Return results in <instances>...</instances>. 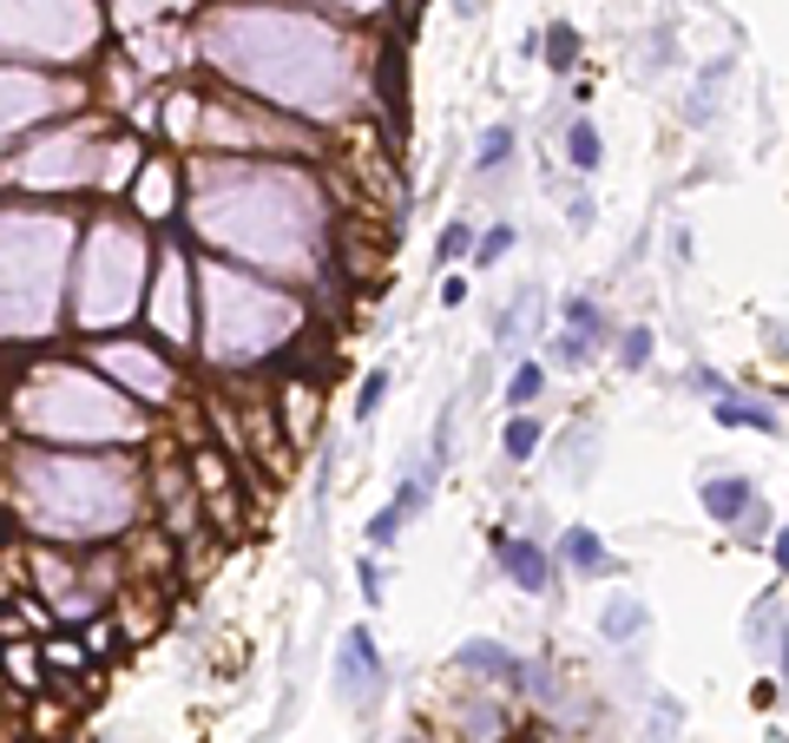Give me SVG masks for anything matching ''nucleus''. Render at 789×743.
Returning a JSON list of instances; mask_svg holds the SVG:
<instances>
[{"label": "nucleus", "instance_id": "22", "mask_svg": "<svg viewBox=\"0 0 789 743\" xmlns=\"http://www.w3.org/2000/svg\"><path fill=\"white\" fill-rule=\"evenodd\" d=\"M619 362H625V369H645V362H652V329H645V323L619 336Z\"/></svg>", "mask_w": 789, "mask_h": 743}, {"label": "nucleus", "instance_id": "14", "mask_svg": "<svg viewBox=\"0 0 789 743\" xmlns=\"http://www.w3.org/2000/svg\"><path fill=\"white\" fill-rule=\"evenodd\" d=\"M540 46H546V66H553V72H573V66H579V26L553 20V33H540Z\"/></svg>", "mask_w": 789, "mask_h": 743}, {"label": "nucleus", "instance_id": "8", "mask_svg": "<svg viewBox=\"0 0 789 743\" xmlns=\"http://www.w3.org/2000/svg\"><path fill=\"white\" fill-rule=\"evenodd\" d=\"M461 738H467V743H500V738H507L500 691H494V698H467V705H461Z\"/></svg>", "mask_w": 789, "mask_h": 743}, {"label": "nucleus", "instance_id": "29", "mask_svg": "<svg viewBox=\"0 0 789 743\" xmlns=\"http://www.w3.org/2000/svg\"><path fill=\"white\" fill-rule=\"evenodd\" d=\"M691 389H698V395H711V402H718V395H731V382H724L718 369H691Z\"/></svg>", "mask_w": 789, "mask_h": 743}, {"label": "nucleus", "instance_id": "27", "mask_svg": "<svg viewBox=\"0 0 789 743\" xmlns=\"http://www.w3.org/2000/svg\"><path fill=\"white\" fill-rule=\"evenodd\" d=\"M119 645V626L112 619H92V632H86V658H99V652H112Z\"/></svg>", "mask_w": 789, "mask_h": 743}, {"label": "nucleus", "instance_id": "2", "mask_svg": "<svg viewBox=\"0 0 789 743\" xmlns=\"http://www.w3.org/2000/svg\"><path fill=\"white\" fill-rule=\"evenodd\" d=\"M487 553H494V566L520 586V593H546L553 586V553L540 547V540H520V533H494L487 540Z\"/></svg>", "mask_w": 789, "mask_h": 743}, {"label": "nucleus", "instance_id": "30", "mask_svg": "<svg viewBox=\"0 0 789 743\" xmlns=\"http://www.w3.org/2000/svg\"><path fill=\"white\" fill-rule=\"evenodd\" d=\"M593 217H599L593 198H573V230H593Z\"/></svg>", "mask_w": 789, "mask_h": 743}, {"label": "nucleus", "instance_id": "7", "mask_svg": "<svg viewBox=\"0 0 789 743\" xmlns=\"http://www.w3.org/2000/svg\"><path fill=\"white\" fill-rule=\"evenodd\" d=\"M744 632H751L757 652H770V658L784 652V586H770V593L751 606V626H744Z\"/></svg>", "mask_w": 789, "mask_h": 743}, {"label": "nucleus", "instance_id": "32", "mask_svg": "<svg viewBox=\"0 0 789 743\" xmlns=\"http://www.w3.org/2000/svg\"><path fill=\"white\" fill-rule=\"evenodd\" d=\"M454 13H461V20H474V13H481V0H454Z\"/></svg>", "mask_w": 789, "mask_h": 743}, {"label": "nucleus", "instance_id": "31", "mask_svg": "<svg viewBox=\"0 0 789 743\" xmlns=\"http://www.w3.org/2000/svg\"><path fill=\"white\" fill-rule=\"evenodd\" d=\"M441 303H448V309L467 303V277H448V283H441Z\"/></svg>", "mask_w": 789, "mask_h": 743}, {"label": "nucleus", "instance_id": "12", "mask_svg": "<svg viewBox=\"0 0 789 743\" xmlns=\"http://www.w3.org/2000/svg\"><path fill=\"white\" fill-rule=\"evenodd\" d=\"M533 309H540V290H520V296L494 316V342H500V349H514V342L527 336V316H533Z\"/></svg>", "mask_w": 789, "mask_h": 743}, {"label": "nucleus", "instance_id": "1", "mask_svg": "<svg viewBox=\"0 0 789 743\" xmlns=\"http://www.w3.org/2000/svg\"><path fill=\"white\" fill-rule=\"evenodd\" d=\"M336 685H342L356 705H369V698L382 691V652H375V632H369V626H349V632H342V652H336Z\"/></svg>", "mask_w": 789, "mask_h": 743}, {"label": "nucleus", "instance_id": "6", "mask_svg": "<svg viewBox=\"0 0 789 743\" xmlns=\"http://www.w3.org/2000/svg\"><path fill=\"white\" fill-rule=\"evenodd\" d=\"M645 626H652V612H645V599H632V593H612L606 612H599V632H606L612 645H632Z\"/></svg>", "mask_w": 789, "mask_h": 743}, {"label": "nucleus", "instance_id": "5", "mask_svg": "<svg viewBox=\"0 0 789 743\" xmlns=\"http://www.w3.org/2000/svg\"><path fill=\"white\" fill-rule=\"evenodd\" d=\"M560 560H566L573 573H593V579L619 573V553H606V540H599L593 527H566V533H560Z\"/></svg>", "mask_w": 789, "mask_h": 743}, {"label": "nucleus", "instance_id": "21", "mask_svg": "<svg viewBox=\"0 0 789 743\" xmlns=\"http://www.w3.org/2000/svg\"><path fill=\"white\" fill-rule=\"evenodd\" d=\"M402 527H408V514H402V507H382V514H375V520H369V547H375V553H388V547H395V533H402Z\"/></svg>", "mask_w": 789, "mask_h": 743}, {"label": "nucleus", "instance_id": "4", "mask_svg": "<svg viewBox=\"0 0 789 743\" xmlns=\"http://www.w3.org/2000/svg\"><path fill=\"white\" fill-rule=\"evenodd\" d=\"M520 665H527V658H514L500 639H467V645L454 652V672H481V678H494V685H520Z\"/></svg>", "mask_w": 789, "mask_h": 743}, {"label": "nucleus", "instance_id": "11", "mask_svg": "<svg viewBox=\"0 0 789 743\" xmlns=\"http://www.w3.org/2000/svg\"><path fill=\"white\" fill-rule=\"evenodd\" d=\"M514 145H520V138H514V125H487V132H481V145H474V171H481V178H494V171L514 158Z\"/></svg>", "mask_w": 789, "mask_h": 743}, {"label": "nucleus", "instance_id": "26", "mask_svg": "<svg viewBox=\"0 0 789 743\" xmlns=\"http://www.w3.org/2000/svg\"><path fill=\"white\" fill-rule=\"evenodd\" d=\"M764 540H777L770 533V507H751L744 514V547H764Z\"/></svg>", "mask_w": 789, "mask_h": 743}, {"label": "nucleus", "instance_id": "28", "mask_svg": "<svg viewBox=\"0 0 789 743\" xmlns=\"http://www.w3.org/2000/svg\"><path fill=\"white\" fill-rule=\"evenodd\" d=\"M672 731H678V705H672V698H658V705H652V738L665 743Z\"/></svg>", "mask_w": 789, "mask_h": 743}, {"label": "nucleus", "instance_id": "24", "mask_svg": "<svg viewBox=\"0 0 789 743\" xmlns=\"http://www.w3.org/2000/svg\"><path fill=\"white\" fill-rule=\"evenodd\" d=\"M356 573H362V599H369V606H382V593H388V579H382V560L369 553V560H362Z\"/></svg>", "mask_w": 789, "mask_h": 743}, {"label": "nucleus", "instance_id": "10", "mask_svg": "<svg viewBox=\"0 0 789 743\" xmlns=\"http://www.w3.org/2000/svg\"><path fill=\"white\" fill-rule=\"evenodd\" d=\"M606 329H612V323H606V309H599L593 296H566V336H579V342L593 349V342H606Z\"/></svg>", "mask_w": 789, "mask_h": 743}, {"label": "nucleus", "instance_id": "9", "mask_svg": "<svg viewBox=\"0 0 789 743\" xmlns=\"http://www.w3.org/2000/svg\"><path fill=\"white\" fill-rule=\"evenodd\" d=\"M711 421H718V428H757V435H777V408H764V402H744V395H718Z\"/></svg>", "mask_w": 789, "mask_h": 743}, {"label": "nucleus", "instance_id": "13", "mask_svg": "<svg viewBox=\"0 0 789 743\" xmlns=\"http://www.w3.org/2000/svg\"><path fill=\"white\" fill-rule=\"evenodd\" d=\"M540 441H546V421H540V415H514V421H507V435H500L507 461H533V454H540Z\"/></svg>", "mask_w": 789, "mask_h": 743}, {"label": "nucleus", "instance_id": "20", "mask_svg": "<svg viewBox=\"0 0 789 743\" xmlns=\"http://www.w3.org/2000/svg\"><path fill=\"white\" fill-rule=\"evenodd\" d=\"M514 237H520L514 224H494V230H481V237H474V270H487V263H500V257L514 250Z\"/></svg>", "mask_w": 789, "mask_h": 743}, {"label": "nucleus", "instance_id": "17", "mask_svg": "<svg viewBox=\"0 0 789 743\" xmlns=\"http://www.w3.org/2000/svg\"><path fill=\"white\" fill-rule=\"evenodd\" d=\"M0 672H7V678H20V685H46L40 645H0Z\"/></svg>", "mask_w": 789, "mask_h": 743}, {"label": "nucleus", "instance_id": "25", "mask_svg": "<svg viewBox=\"0 0 789 743\" xmlns=\"http://www.w3.org/2000/svg\"><path fill=\"white\" fill-rule=\"evenodd\" d=\"M586 356H593V349H586L579 336H553V362H560V369H579Z\"/></svg>", "mask_w": 789, "mask_h": 743}, {"label": "nucleus", "instance_id": "16", "mask_svg": "<svg viewBox=\"0 0 789 743\" xmlns=\"http://www.w3.org/2000/svg\"><path fill=\"white\" fill-rule=\"evenodd\" d=\"M540 395H546V369H540V362H520V369H514V382H507V402H514V415H527Z\"/></svg>", "mask_w": 789, "mask_h": 743}, {"label": "nucleus", "instance_id": "3", "mask_svg": "<svg viewBox=\"0 0 789 743\" xmlns=\"http://www.w3.org/2000/svg\"><path fill=\"white\" fill-rule=\"evenodd\" d=\"M698 500H705L711 520H744V514L757 507V481H744V474H705V481H698Z\"/></svg>", "mask_w": 789, "mask_h": 743}, {"label": "nucleus", "instance_id": "18", "mask_svg": "<svg viewBox=\"0 0 789 743\" xmlns=\"http://www.w3.org/2000/svg\"><path fill=\"white\" fill-rule=\"evenodd\" d=\"M40 665H53V672H86V645L46 632V639H40Z\"/></svg>", "mask_w": 789, "mask_h": 743}, {"label": "nucleus", "instance_id": "15", "mask_svg": "<svg viewBox=\"0 0 789 743\" xmlns=\"http://www.w3.org/2000/svg\"><path fill=\"white\" fill-rule=\"evenodd\" d=\"M566 158H573V171H599V132H593V119L566 125Z\"/></svg>", "mask_w": 789, "mask_h": 743}, {"label": "nucleus", "instance_id": "23", "mask_svg": "<svg viewBox=\"0 0 789 743\" xmlns=\"http://www.w3.org/2000/svg\"><path fill=\"white\" fill-rule=\"evenodd\" d=\"M382 395H388V369H369V382H362V395H356V421H375Z\"/></svg>", "mask_w": 789, "mask_h": 743}, {"label": "nucleus", "instance_id": "19", "mask_svg": "<svg viewBox=\"0 0 789 743\" xmlns=\"http://www.w3.org/2000/svg\"><path fill=\"white\" fill-rule=\"evenodd\" d=\"M435 257H441V263H461V257H474V224L448 217V230L435 237Z\"/></svg>", "mask_w": 789, "mask_h": 743}]
</instances>
